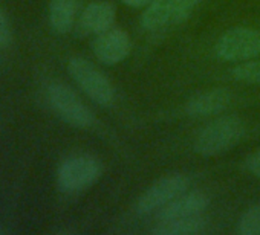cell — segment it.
<instances>
[{
    "instance_id": "6da1fadb",
    "label": "cell",
    "mask_w": 260,
    "mask_h": 235,
    "mask_svg": "<svg viewBox=\"0 0 260 235\" xmlns=\"http://www.w3.org/2000/svg\"><path fill=\"white\" fill-rule=\"evenodd\" d=\"M243 133L245 124L239 116L223 114L201 130L194 142V151L204 158L219 156L233 148Z\"/></svg>"
},
{
    "instance_id": "7a4b0ae2",
    "label": "cell",
    "mask_w": 260,
    "mask_h": 235,
    "mask_svg": "<svg viewBox=\"0 0 260 235\" xmlns=\"http://www.w3.org/2000/svg\"><path fill=\"white\" fill-rule=\"evenodd\" d=\"M46 99L52 111L71 127L89 129L95 123L92 110L64 83H51L46 87Z\"/></svg>"
},
{
    "instance_id": "3957f363",
    "label": "cell",
    "mask_w": 260,
    "mask_h": 235,
    "mask_svg": "<svg viewBox=\"0 0 260 235\" xmlns=\"http://www.w3.org/2000/svg\"><path fill=\"white\" fill-rule=\"evenodd\" d=\"M101 176V164L90 154H74L57 170V186L64 194H77L90 188Z\"/></svg>"
},
{
    "instance_id": "277c9868",
    "label": "cell",
    "mask_w": 260,
    "mask_h": 235,
    "mask_svg": "<svg viewBox=\"0 0 260 235\" xmlns=\"http://www.w3.org/2000/svg\"><path fill=\"white\" fill-rule=\"evenodd\" d=\"M68 72L75 84L98 105L109 107L115 101V89L110 81L90 61L83 57H72L68 61Z\"/></svg>"
},
{
    "instance_id": "5b68a950",
    "label": "cell",
    "mask_w": 260,
    "mask_h": 235,
    "mask_svg": "<svg viewBox=\"0 0 260 235\" xmlns=\"http://www.w3.org/2000/svg\"><path fill=\"white\" fill-rule=\"evenodd\" d=\"M190 179L185 174L175 173L166 177H161L155 183H152L144 194L137 202V214L138 215H150L158 212L161 208L173 202L181 194L187 192L190 188Z\"/></svg>"
},
{
    "instance_id": "8992f818",
    "label": "cell",
    "mask_w": 260,
    "mask_h": 235,
    "mask_svg": "<svg viewBox=\"0 0 260 235\" xmlns=\"http://www.w3.org/2000/svg\"><path fill=\"white\" fill-rule=\"evenodd\" d=\"M216 54L223 61H246L260 54V32L252 28H233L216 43Z\"/></svg>"
},
{
    "instance_id": "52a82bcc",
    "label": "cell",
    "mask_w": 260,
    "mask_h": 235,
    "mask_svg": "<svg viewBox=\"0 0 260 235\" xmlns=\"http://www.w3.org/2000/svg\"><path fill=\"white\" fill-rule=\"evenodd\" d=\"M92 51L100 63L106 66H113L127 58V55L132 51V40L125 31L110 28L95 35Z\"/></svg>"
},
{
    "instance_id": "ba28073f",
    "label": "cell",
    "mask_w": 260,
    "mask_h": 235,
    "mask_svg": "<svg viewBox=\"0 0 260 235\" xmlns=\"http://www.w3.org/2000/svg\"><path fill=\"white\" fill-rule=\"evenodd\" d=\"M208 205H210V199L205 192L202 191L184 192L179 197H176L173 202L161 208L156 212V218L158 221H170V220L198 217L204 214Z\"/></svg>"
},
{
    "instance_id": "9c48e42d",
    "label": "cell",
    "mask_w": 260,
    "mask_h": 235,
    "mask_svg": "<svg viewBox=\"0 0 260 235\" xmlns=\"http://www.w3.org/2000/svg\"><path fill=\"white\" fill-rule=\"evenodd\" d=\"M115 17L116 10L110 2L106 0L92 2L83 10L78 19V32L81 35H98L113 26Z\"/></svg>"
},
{
    "instance_id": "30bf717a",
    "label": "cell",
    "mask_w": 260,
    "mask_h": 235,
    "mask_svg": "<svg viewBox=\"0 0 260 235\" xmlns=\"http://www.w3.org/2000/svg\"><path fill=\"white\" fill-rule=\"evenodd\" d=\"M230 102H231V93L226 89L216 87L190 98L188 102L185 104V113L194 118L211 116L223 111L230 105Z\"/></svg>"
},
{
    "instance_id": "8fae6325",
    "label": "cell",
    "mask_w": 260,
    "mask_h": 235,
    "mask_svg": "<svg viewBox=\"0 0 260 235\" xmlns=\"http://www.w3.org/2000/svg\"><path fill=\"white\" fill-rule=\"evenodd\" d=\"M175 19V0H150L149 7L141 16V26L155 32L173 23Z\"/></svg>"
},
{
    "instance_id": "7c38bea8",
    "label": "cell",
    "mask_w": 260,
    "mask_h": 235,
    "mask_svg": "<svg viewBox=\"0 0 260 235\" xmlns=\"http://www.w3.org/2000/svg\"><path fill=\"white\" fill-rule=\"evenodd\" d=\"M78 0H49V25L57 34H68L75 23Z\"/></svg>"
},
{
    "instance_id": "4fadbf2b",
    "label": "cell",
    "mask_w": 260,
    "mask_h": 235,
    "mask_svg": "<svg viewBox=\"0 0 260 235\" xmlns=\"http://www.w3.org/2000/svg\"><path fill=\"white\" fill-rule=\"evenodd\" d=\"M205 226L207 220L202 215H198L190 218L158 221L152 232L156 235H198L205 230Z\"/></svg>"
},
{
    "instance_id": "5bb4252c",
    "label": "cell",
    "mask_w": 260,
    "mask_h": 235,
    "mask_svg": "<svg viewBox=\"0 0 260 235\" xmlns=\"http://www.w3.org/2000/svg\"><path fill=\"white\" fill-rule=\"evenodd\" d=\"M237 233L260 235V205H255L242 214L237 223Z\"/></svg>"
},
{
    "instance_id": "9a60e30c",
    "label": "cell",
    "mask_w": 260,
    "mask_h": 235,
    "mask_svg": "<svg viewBox=\"0 0 260 235\" xmlns=\"http://www.w3.org/2000/svg\"><path fill=\"white\" fill-rule=\"evenodd\" d=\"M231 75L234 80L248 83V84H260V60L254 61H245L242 64H237L233 70Z\"/></svg>"
},
{
    "instance_id": "2e32d148",
    "label": "cell",
    "mask_w": 260,
    "mask_h": 235,
    "mask_svg": "<svg viewBox=\"0 0 260 235\" xmlns=\"http://www.w3.org/2000/svg\"><path fill=\"white\" fill-rule=\"evenodd\" d=\"M198 5V0H175V19H173V23L178 25V23H182L185 22L191 13L194 11Z\"/></svg>"
},
{
    "instance_id": "e0dca14e",
    "label": "cell",
    "mask_w": 260,
    "mask_h": 235,
    "mask_svg": "<svg viewBox=\"0 0 260 235\" xmlns=\"http://www.w3.org/2000/svg\"><path fill=\"white\" fill-rule=\"evenodd\" d=\"M11 42V26L5 11L0 7V49L7 48Z\"/></svg>"
},
{
    "instance_id": "ac0fdd59",
    "label": "cell",
    "mask_w": 260,
    "mask_h": 235,
    "mask_svg": "<svg viewBox=\"0 0 260 235\" xmlns=\"http://www.w3.org/2000/svg\"><path fill=\"white\" fill-rule=\"evenodd\" d=\"M245 165L251 174H254L257 179H260V148L254 150L245 161Z\"/></svg>"
},
{
    "instance_id": "d6986e66",
    "label": "cell",
    "mask_w": 260,
    "mask_h": 235,
    "mask_svg": "<svg viewBox=\"0 0 260 235\" xmlns=\"http://www.w3.org/2000/svg\"><path fill=\"white\" fill-rule=\"evenodd\" d=\"M122 2L127 5V7H132V8H140V7H144L147 5L150 0H122Z\"/></svg>"
},
{
    "instance_id": "ffe728a7",
    "label": "cell",
    "mask_w": 260,
    "mask_h": 235,
    "mask_svg": "<svg viewBox=\"0 0 260 235\" xmlns=\"http://www.w3.org/2000/svg\"><path fill=\"white\" fill-rule=\"evenodd\" d=\"M10 230L7 229V227H4V226H0V235H7Z\"/></svg>"
}]
</instances>
